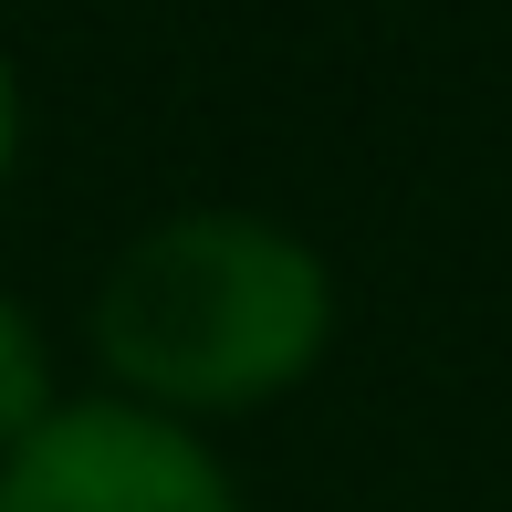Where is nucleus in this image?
Returning a JSON list of instances; mask_svg holds the SVG:
<instances>
[{"label": "nucleus", "instance_id": "2", "mask_svg": "<svg viewBox=\"0 0 512 512\" xmlns=\"http://www.w3.org/2000/svg\"><path fill=\"white\" fill-rule=\"evenodd\" d=\"M0 512H241V492L178 418L136 398H84L0 460Z\"/></svg>", "mask_w": 512, "mask_h": 512}, {"label": "nucleus", "instance_id": "3", "mask_svg": "<svg viewBox=\"0 0 512 512\" xmlns=\"http://www.w3.org/2000/svg\"><path fill=\"white\" fill-rule=\"evenodd\" d=\"M53 418V356H42V335H32V314L0 293V460L21 450V439Z\"/></svg>", "mask_w": 512, "mask_h": 512}, {"label": "nucleus", "instance_id": "4", "mask_svg": "<svg viewBox=\"0 0 512 512\" xmlns=\"http://www.w3.org/2000/svg\"><path fill=\"white\" fill-rule=\"evenodd\" d=\"M11 147H21V95H11V63H0V178H11Z\"/></svg>", "mask_w": 512, "mask_h": 512}, {"label": "nucleus", "instance_id": "1", "mask_svg": "<svg viewBox=\"0 0 512 512\" xmlns=\"http://www.w3.org/2000/svg\"><path fill=\"white\" fill-rule=\"evenodd\" d=\"M335 283L283 220L178 209L105 272L95 345L136 387V408H262L324 356Z\"/></svg>", "mask_w": 512, "mask_h": 512}]
</instances>
